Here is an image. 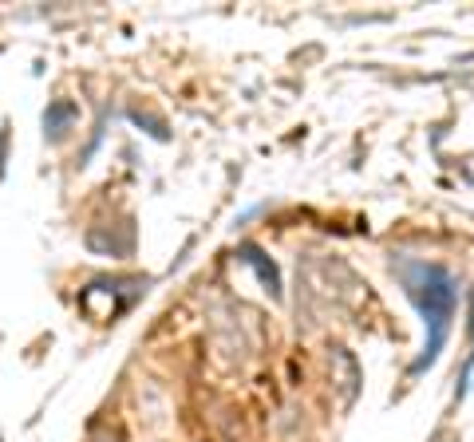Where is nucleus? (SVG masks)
Returning a JSON list of instances; mask_svg holds the SVG:
<instances>
[{
  "label": "nucleus",
  "mask_w": 474,
  "mask_h": 442,
  "mask_svg": "<svg viewBox=\"0 0 474 442\" xmlns=\"http://www.w3.org/2000/svg\"><path fill=\"white\" fill-rule=\"evenodd\" d=\"M419 277H423V284H419V289H411V292L419 296V304H423V312H427V320H431V340H427L423 355L415 360V372H423L427 363L439 355L443 336H447V320H451V308H454V292H451V281H447L443 269H427V265H419Z\"/></svg>",
  "instance_id": "f257e3e1"
},
{
  "label": "nucleus",
  "mask_w": 474,
  "mask_h": 442,
  "mask_svg": "<svg viewBox=\"0 0 474 442\" xmlns=\"http://www.w3.org/2000/svg\"><path fill=\"white\" fill-rule=\"evenodd\" d=\"M68 119H71V107H68V103H51L48 115H44V127H48L51 134H60V127H63Z\"/></svg>",
  "instance_id": "f03ea898"
}]
</instances>
